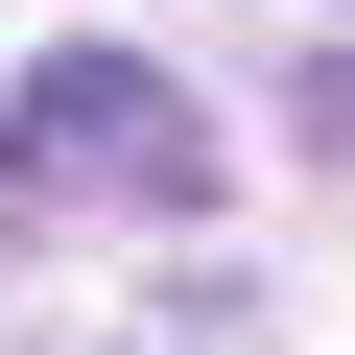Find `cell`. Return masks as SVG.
I'll use <instances>...</instances> for the list:
<instances>
[{"label": "cell", "instance_id": "cell-1", "mask_svg": "<svg viewBox=\"0 0 355 355\" xmlns=\"http://www.w3.org/2000/svg\"><path fill=\"white\" fill-rule=\"evenodd\" d=\"M0 214L24 237H95V214H214V119L166 95L142 48H48L0 95Z\"/></svg>", "mask_w": 355, "mask_h": 355}, {"label": "cell", "instance_id": "cell-2", "mask_svg": "<svg viewBox=\"0 0 355 355\" xmlns=\"http://www.w3.org/2000/svg\"><path fill=\"white\" fill-rule=\"evenodd\" d=\"M308 166H355V48H308Z\"/></svg>", "mask_w": 355, "mask_h": 355}]
</instances>
